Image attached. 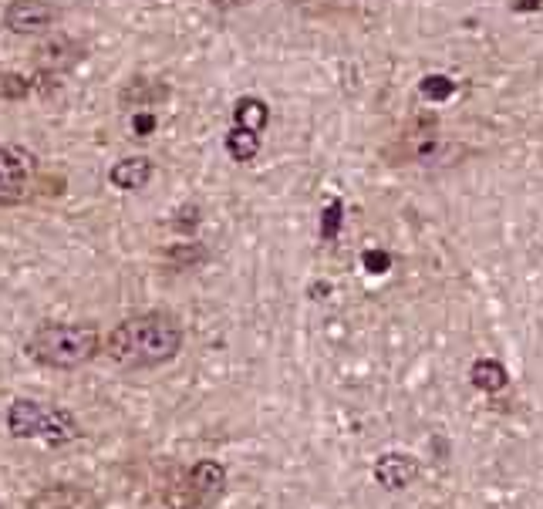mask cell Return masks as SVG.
I'll return each mask as SVG.
<instances>
[{
	"label": "cell",
	"instance_id": "4",
	"mask_svg": "<svg viewBox=\"0 0 543 509\" xmlns=\"http://www.w3.org/2000/svg\"><path fill=\"white\" fill-rule=\"evenodd\" d=\"M226 493V469L216 459H199L162 489V503L169 509H206L220 503Z\"/></svg>",
	"mask_w": 543,
	"mask_h": 509
},
{
	"label": "cell",
	"instance_id": "22",
	"mask_svg": "<svg viewBox=\"0 0 543 509\" xmlns=\"http://www.w3.org/2000/svg\"><path fill=\"white\" fill-rule=\"evenodd\" d=\"M530 7H540V4H537V0H523V4H520V11H530Z\"/></svg>",
	"mask_w": 543,
	"mask_h": 509
},
{
	"label": "cell",
	"instance_id": "11",
	"mask_svg": "<svg viewBox=\"0 0 543 509\" xmlns=\"http://www.w3.org/2000/svg\"><path fill=\"white\" fill-rule=\"evenodd\" d=\"M469 381H473V388H479V392L500 395L503 388L510 385V371L496 358H479L473 361V368H469Z\"/></svg>",
	"mask_w": 543,
	"mask_h": 509
},
{
	"label": "cell",
	"instance_id": "14",
	"mask_svg": "<svg viewBox=\"0 0 543 509\" xmlns=\"http://www.w3.org/2000/svg\"><path fill=\"white\" fill-rule=\"evenodd\" d=\"M226 152H230V159H237V162L257 159V152H260V135H257V132H250V129H240V125H233V129L226 132Z\"/></svg>",
	"mask_w": 543,
	"mask_h": 509
},
{
	"label": "cell",
	"instance_id": "6",
	"mask_svg": "<svg viewBox=\"0 0 543 509\" xmlns=\"http://www.w3.org/2000/svg\"><path fill=\"white\" fill-rule=\"evenodd\" d=\"M34 189V162L21 149L0 145V206H21Z\"/></svg>",
	"mask_w": 543,
	"mask_h": 509
},
{
	"label": "cell",
	"instance_id": "9",
	"mask_svg": "<svg viewBox=\"0 0 543 509\" xmlns=\"http://www.w3.org/2000/svg\"><path fill=\"white\" fill-rule=\"evenodd\" d=\"M27 509H102V499L88 486L54 483V486H41L38 493L27 499Z\"/></svg>",
	"mask_w": 543,
	"mask_h": 509
},
{
	"label": "cell",
	"instance_id": "16",
	"mask_svg": "<svg viewBox=\"0 0 543 509\" xmlns=\"http://www.w3.org/2000/svg\"><path fill=\"white\" fill-rule=\"evenodd\" d=\"M419 92L422 98H429V102H449V98L456 95V81L446 75H425Z\"/></svg>",
	"mask_w": 543,
	"mask_h": 509
},
{
	"label": "cell",
	"instance_id": "5",
	"mask_svg": "<svg viewBox=\"0 0 543 509\" xmlns=\"http://www.w3.org/2000/svg\"><path fill=\"white\" fill-rule=\"evenodd\" d=\"M388 159L412 162V166H452V162L469 156V145L446 139V135H402L395 149L385 152Z\"/></svg>",
	"mask_w": 543,
	"mask_h": 509
},
{
	"label": "cell",
	"instance_id": "8",
	"mask_svg": "<svg viewBox=\"0 0 543 509\" xmlns=\"http://www.w3.org/2000/svg\"><path fill=\"white\" fill-rule=\"evenodd\" d=\"M371 476H375V483L388 489V493H398V489H409L415 479L422 476V462L415 459L412 452H385V456L375 459Z\"/></svg>",
	"mask_w": 543,
	"mask_h": 509
},
{
	"label": "cell",
	"instance_id": "7",
	"mask_svg": "<svg viewBox=\"0 0 543 509\" xmlns=\"http://www.w3.org/2000/svg\"><path fill=\"white\" fill-rule=\"evenodd\" d=\"M61 11L51 4V0H11L4 7V27L11 34H21V38H31V34H44L58 24Z\"/></svg>",
	"mask_w": 543,
	"mask_h": 509
},
{
	"label": "cell",
	"instance_id": "18",
	"mask_svg": "<svg viewBox=\"0 0 543 509\" xmlns=\"http://www.w3.org/2000/svg\"><path fill=\"white\" fill-rule=\"evenodd\" d=\"M173 257H176V263H186V267H193V263H203L206 260V250L199 247V243H179V247L173 250Z\"/></svg>",
	"mask_w": 543,
	"mask_h": 509
},
{
	"label": "cell",
	"instance_id": "20",
	"mask_svg": "<svg viewBox=\"0 0 543 509\" xmlns=\"http://www.w3.org/2000/svg\"><path fill=\"white\" fill-rule=\"evenodd\" d=\"M0 95H7V98L27 95V81L17 78V75H0Z\"/></svg>",
	"mask_w": 543,
	"mask_h": 509
},
{
	"label": "cell",
	"instance_id": "12",
	"mask_svg": "<svg viewBox=\"0 0 543 509\" xmlns=\"http://www.w3.org/2000/svg\"><path fill=\"white\" fill-rule=\"evenodd\" d=\"M270 122V108L264 98L257 95H243L237 105H233V125H240V129H250V132H264Z\"/></svg>",
	"mask_w": 543,
	"mask_h": 509
},
{
	"label": "cell",
	"instance_id": "13",
	"mask_svg": "<svg viewBox=\"0 0 543 509\" xmlns=\"http://www.w3.org/2000/svg\"><path fill=\"white\" fill-rule=\"evenodd\" d=\"M81 58L78 48L71 44L68 38H51L44 48L38 51V61L44 71H61V68H71L75 61Z\"/></svg>",
	"mask_w": 543,
	"mask_h": 509
},
{
	"label": "cell",
	"instance_id": "17",
	"mask_svg": "<svg viewBox=\"0 0 543 509\" xmlns=\"http://www.w3.org/2000/svg\"><path fill=\"white\" fill-rule=\"evenodd\" d=\"M341 213H345V206L338 203V199H331L328 209H324V216H321V240H334L341 230Z\"/></svg>",
	"mask_w": 543,
	"mask_h": 509
},
{
	"label": "cell",
	"instance_id": "1",
	"mask_svg": "<svg viewBox=\"0 0 543 509\" xmlns=\"http://www.w3.org/2000/svg\"><path fill=\"white\" fill-rule=\"evenodd\" d=\"M186 344V327L166 311L125 317L102 338V351L125 371L169 365Z\"/></svg>",
	"mask_w": 543,
	"mask_h": 509
},
{
	"label": "cell",
	"instance_id": "3",
	"mask_svg": "<svg viewBox=\"0 0 543 509\" xmlns=\"http://www.w3.org/2000/svg\"><path fill=\"white\" fill-rule=\"evenodd\" d=\"M7 429L14 439H41L48 445H68L81 435L75 412L61 405H44L34 398H17L7 408Z\"/></svg>",
	"mask_w": 543,
	"mask_h": 509
},
{
	"label": "cell",
	"instance_id": "10",
	"mask_svg": "<svg viewBox=\"0 0 543 509\" xmlns=\"http://www.w3.org/2000/svg\"><path fill=\"white\" fill-rule=\"evenodd\" d=\"M156 176V166H152L149 156H129V159H119L112 169H108V183L115 189H125V193H139L146 189Z\"/></svg>",
	"mask_w": 543,
	"mask_h": 509
},
{
	"label": "cell",
	"instance_id": "21",
	"mask_svg": "<svg viewBox=\"0 0 543 509\" xmlns=\"http://www.w3.org/2000/svg\"><path fill=\"white\" fill-rule=\"evenodd\" d=\"M159 125V118L152 115V112H135L132 115V129H135V135H149L152 129Z\"/></svg>",
	"mask_w": 543,
	"mask_h": 509
},
{
	"label": "cell",
	"instance_id": "19",
	"mask_svg": "<svg viewBox=\"0 0 543 509\" xmlns=\"http://www.w3.org/2000/svg\"><path fill=\"white\" fill-rule=\"evenodd\" d=\"M361 263L368 267V274H385V270L392 267V257L382 253V250H368L365 257H361Z\"/></svg>",
	"mask_w": 543,
	"mask_h": 509
},
{
	"label": "cell",
	"instance_id": "2",
	"mask_svg": "<svg viewBox=\"0 0 543 509\" xmlns=\"http://www.w3.org/2000/svg\"><path fill=\"white\" fill-rule=\"evenodd\" d=\"M98 354H102V331H98L92 321L41 324L38 331L27 338V358L38 361L44 368L75 371V368L92 365Z\"/></svg>",
	"mask_w": 543,
	"mask_h": 509
},
{
	"label": "cell",
	"instance_id": "15",
	"mask_svg": "<svg viewBox=\"0 0 543 509\" xmlns=\"http://www.w3.org/2000/svg\"><path fill=\"white\" fill-rule=\"evenodd\" d=\"M132 98V108H142V105H149V102H159V98H166V88L162 85H146V78H135L125 85V92H122V102H129Z\"/></svg>",
	"mask_w": 543,
	"mask_h": 509
}]
</instances>
